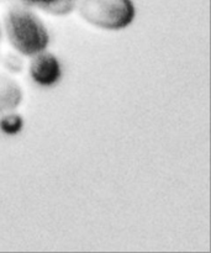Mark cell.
Masks as SVG:
<instances>
[{
	"mask_svg": "<svg viewBox=\"0 0 211 253\" xmlns=\"http://www.w3.org/2000/svg\"><path fill=\"white\" fill-rule=\"evenodd\" d=\"M32 5L54 14H66L74 5L76 0H25Z\"/></svg>",
	"mask_w": 211,
	"mask_h": 253,
	"instance_id": "obj_4",
	"label": "cell"
},
{
	"mask_svg": "<svg viewBox=\"0 0 211 253\" xmlns=\"http://www.w3.org/2000/svg\"><path fill=\"white\" fill-rule=\"evenodd\" d=\"M82 14L100 27L119 29L133 17V7L128 0H84Z\"/></svg>",
	"mask_w": 211,
	"mask_h": 253,
	"instance_id": "obj_2",
	"label": "cell"
},
{
	"mask_svg": "<svg viewBox=\"0 0 211 253\" xmlns=\"http://www.w3.org/2000/svg\"><path fill=\"white\" fill-rule=\"evenodd\" d=\"M20 125H21V121H20V119L16 118V116L6 118L1 123L2 130H5L6 132H16L20 128Z\"/></svg>",
	"mask_w": 211,
	"mask_h": 253,
	"instance_id": "obj_5",
	"label": "cell"
},
{
	"mask_svg": "<svg viewBox=\"0 0 211 253\" xmlns=\"http://www.w3.org/2000/svg\"><path fill=\"white\" fill-rule=\"evenodd\" d=\"M31 74L32 78L42 85L56 83L61 76L58 62L52 54H39L31 64Z\"/></svg>",
	"mask_w": 211,
	"mask_h": 253,
	"instance_id": "obj_3",
	"label": "cell"
},
{
	"mask_svg": "<svg viewBox=\"0 0 211 253\" xmlns=\"http://www.w3.org/2000/svg\"><path fill=\"white\" fill-rule=\"evenodd\" d=\"M6 29L10 41L21 53H37L46 47L48 41L42 22L25 10L10 12L6 20Z\"/></svg>",
	"mask_w": 211,
	"mask_h": 253,
	"instance_id": "obj_1",
	"label": "cell"
}]
</instances>
